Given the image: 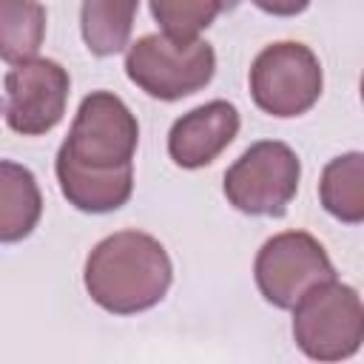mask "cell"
Segmentation results:
<instances>
[{"instance_id": "obj_1", "label": "cell", "mask_w": 364, "mask_h": 364, "mask_svg": "<svg viewBox=\"0 0 364 364\" xmlns=\"http://www.w3.org/2000/svg\"><path fill=\"white\" fill-rule=\"evenodd\" d=\"M173 279L165 247L139 230L105 236L85 259V290L108 313L131 316L162 301Z\"/></svg>"}, {"instance_id": "obj_10", "label": "cell", "mask_w": 364, "mask_h": 364, "mask_svg": "<svg viewBox=\"0 0 364 364\" xmlns=\"http://www.w3.org/2000/svg\"><path fill=\"white\" fill-rule=\"evenodd\" d=\"M43 213V196L28 168L0 159V245L26 239Z\"/></svg>"}, {"instance_id": "obj_6", "label": "cell", "mask_w": 364, "mask_h": 364, "mask_svg": "<svg viewBox=\"0 0 364 364\" xmlns=\"http://www.w3.org/2000/svg\"><path fill=\"white\" fill-rule=\"evenodd\" d=\"M321 63L301 43H273L250 65V97L270 117H299L321 97Z\"/></svg>"}, {"instance_id": "obj_15", "label": "cell", "mask_w": 364, "mask_h": 364, "mask_svg": "<svg viewBox=\"0 0 364 364\" xmlns=\"http://www.w3.org/2000/svg\"><path fill=\"white\" fill-rule=\"evenodd\" d=\"M219 11V0H151V14L162 26V34L179 40L196 37Z\"/></svg>"}, {"instance_id": "obj_4", "label": "cell", "mask_w": 364, "mask_h": 364, "mask_svg": "<svg viewBox=\"0 0 364 364\" xmlns=\"http://www.w3.org/2000/svg\"><path fill=\"white\" fill-rule=\"evenodd\" d=\"M293 338L307 358L341 361L364 341L361 296L336 279L310 287L293 307Z\"/></svg>"}, {"instance_id": "obj_14", "label": "cell", "mask_w": 364, "mask_h": 364, "mask_svg": "<svg viewBox=\"0 0 364 364\" xmlns=\"http://www.w3.org/2000/svg\"><path fill=\"white\" fill-rule=\"evenodd\" d=\"M46 37V9L40 0H0V60H31Z\"/></svg>"}, {"instance_id": "obj_16", "label": "cell", "mask_w": 364, "mask_h": 364, "mask_svg": "<svg viewBox=\"0 0 364 364\" xmlns=\"http://www.w3.org/2000/svg\"><path fill=\"white\" fill-rule=\"evenodd\" d=\"M262 11L267 14H276V17H293V14H301L310 0H253Z\"/></svg>"}, {"instance_id": "obj_5", "label": "cell", "mask_w": 364, "mask_h": 364, "mask_svg": "<svg viewBox=\"0 0 364 364\" xmlns=\"http://www.w3.org/2000/svg\"><path fill=\"white\" fill-rule=\"evenodd\" d=\"M301 165L290 145L264 139L225 171L228 202L250 216H284L299 191Z\"/></svg>"}, {"instance_id": "obj_3", "label": "cell", "mask_w": 364, "mask_h": 364, "mask_svg": "<svg viewBox=\"0 0 364 364\" xmlns=\"http://www.w3.org/2000/svg\"><path fill=\"white\" fill-rule=\"evenodd\" d=\"M128 80L142 88L148 97L173 102L188 94H196L213 80L216 54L210 43L191 37H168V34H145L131 43L125 54Z\"/></svg>"}, {"instance_id": "obj_9", "label": "cell", "mask_w": 364, "mask_h": 364, "mask_svg": "<svg viewBox=\"0 0 364 364\" xmlns=\"http://www.w3.org/2000/svg\"><path fill=\"white\" fill-rule=\"evenodd\" d=\"M236 134L239 111L225 100H213L173 122L168 134V154L179 168H205L236 139Z\"/></svg>"}, {"instance_id": "obj_11", "label": "cell", "mask_w": 364, "mask_h": 364, "mask_svg": "<svg viewBox=\"0 0 364 364\" xmlns=\"http://www.w3.org/2000/svg\"><path fill=\"white\" fill-rule=\"evenodd\" d=\"M57 179L63 196L85 213H111L131 199L134 191V168L111 171V173H88L68 162L57 159Z\"/></svg>"}, {"instance_id": "obj_2", "label": "cell", "mask_w": 364, "mask_h": 364, "mask_svg": "<svg viewBox=\"0 0 364 364\" xmlns=\"http://www.w3.org/2000/svg\"><path fill=\"white\" fill-rule=\"evenodd\" d=\"M136 142L139 125L128 105L117 94L94 91L80 102L57 159L88 173H111L131 168Z\"/></svg>"}, {"instance_id": "obj_17", "label": "cell", "mask_w": 364, "mask_h": 364, "mask_svg": "<svg viewBox=\"0 0 364 364\" xmlns=\"http://www.w3.org/2000/svg\"><path fill=\"white\" fill-rule=\"evenodd\" d=\"M239 6V0H219V9L222 11H228V9H236Z\"/></svg>"}, {"instance_id": "obj_8", "label": "cell", "mask_w": 364, "mask_h": 364, "mask_svg": "<svg viewBox=\"0 0 364 364\" xmlns=\"http://www.w3.org/2000/svg\"><path fill=\"white\" fill-rule=\"evenodd\" d=\"M68 71L43 57L14 63L6 74V122L14 134L40 136L48 134L65 114Z\"/></svg>"}, {"instance_id": "obj_13", "label": "cell", "mask_w": 364, "mask_h": 364, "mask_svg": "<svg viewBox=\"0 0 364 364\" xmlns=\"http://www.w3.org/2000/svg\"><path fill=\"white\" fill-rule=\"evenodd\" d=\"M318 196L327 213L358 225L364 219V156L358 151L336 156L321 171Z\"/></svg>"}, {"instance_id": "obj_7", "label": "cell", "mask_w": 364, "mask_h": 364, "mask_svg": "<svg viewBox=\"0 0 364 364\" xmlns=\"http://www.w3.org/2000/svg\"><path fill=\"white\" fill-rule=\"evenodd\" d=\"M253 276L273 307L290 310L310 287L336 279V270L318 239L304 230H284L262 245Z\"/></svg>"}, {"instance_id": "obj_12", "label": "cell", "mask_w": 364, "mask_h": 364, "mask_svg": "<svg viewBox=\"0 0 364 364\" xmlns=\"http://www.w3.org/2000/svg\"><path fill=\"white\" fill-rule=\"evenodd\" d=\"M139 0H82L80 28L91 54L111 57L119 54L134 28Z\"/></svg>"}]
</instances>
